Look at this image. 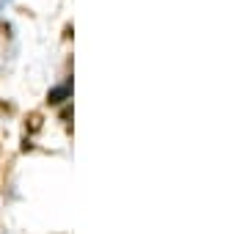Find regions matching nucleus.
Wrapping results in <instances>:
<instances>
[{
    "instance_id": "obj_1",
    "label": "nucleus",
    "mask_w": 248,
    "mask_h": 234,
    "mask_svg": "<svg viewBox=\"0 0 248 234\" xmlns=\"http://www.w3.org/2000/svg\"><path fill=\"white\" fill-rule=\"evenodd\" d=\"M72 97V83H61V86H55V88H50V94H47V102L50 105H61V102H66V99Z\"/></svg>"
}]
</instances>
